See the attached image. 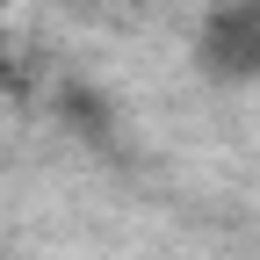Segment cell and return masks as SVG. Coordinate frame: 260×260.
I'll list each match as a JSON object with an SVG mask.
<instances>
[{"instance_id":"cell-2","label":"cell","mask_w":260,"mask_h":260,"mask_svg":"<svg viewBox=\"0 0 260 260\" xmlns=\"http://www.w3.org/2000/svg\"><path fill=\"white\" fill-rule=\"evenodd\" d=\"M0 94H8V58H0Z\"/></svg>"},{"instance_id":"cell-1","label":"cell","mask_w":260,"mask_h":260,"mask_svg":"<svg viewBox=\"0 0 260 260\" xmlns=\"http://www.w3.org/2000/svg\"><path fill=\"white\" fill-rule=\"evenodd\" d=\"M203 65L224 73V80L260 73V0H232V8L210 15V29H203Z\"/></svg>"}]
</instances>
